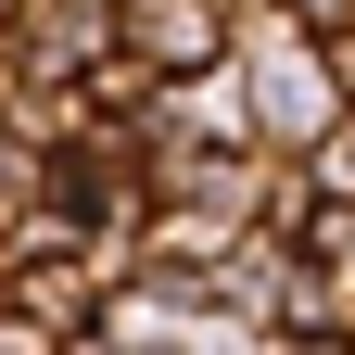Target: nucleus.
<instances>
[{
    "label": "nucleus",
    "instance_id": "nucleus-1",
    "mask_svg": "<svg viewBox=\"0 0 355 355\" xmlns=\"http://www.w3.org/2000/svg\"><path fill=\"white\" fill-rule=\"evenodd\" d=\"M292 178H304V203H355V114H330L318 140L292 153Z\"/></svg>",
    "mask_w": 355,
    "mask_h": 355
},
{
    "label": "nucleus",
    "instance_id": "nucleus-2",
    "mask_svg": "<svg viewBox=\"0 0 355 355\" xmlns=\"http://www.w3.org/2000/svg\"><path fill=\"white\" fill-rule=\"evenodd\" d=\"M153 355H203V343H191V330H178V343H153Z\"/></svg>",
    "mask_w": 355,
    "mask_h": 355
}]
</instances>
